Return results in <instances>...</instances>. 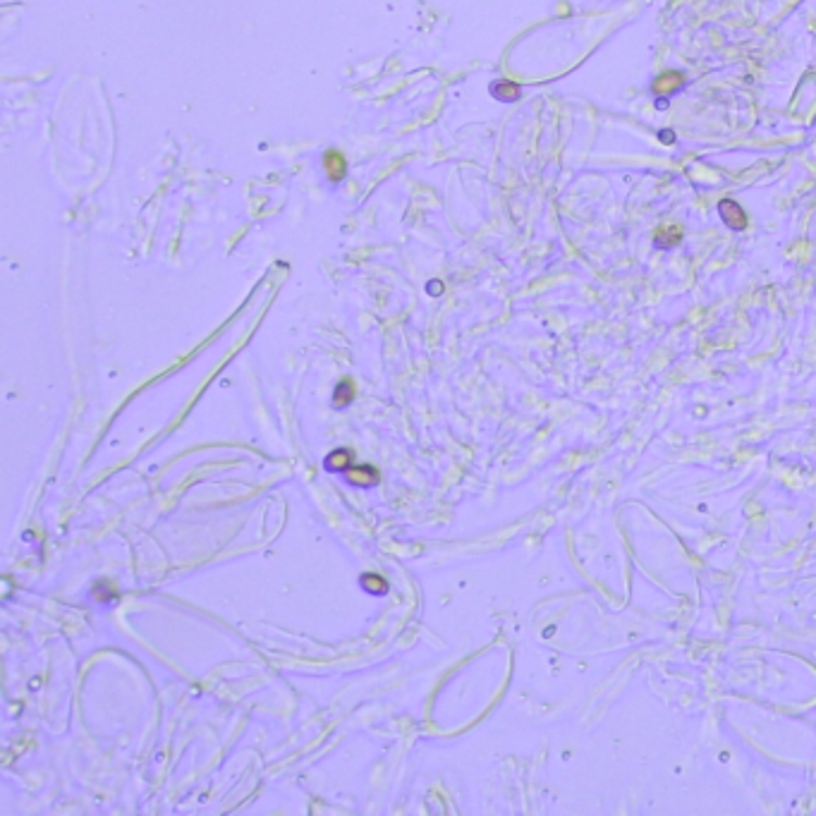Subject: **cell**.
Returning <instances> with one entry per match:
<instances>
[{"mask_svg":"<svg viewBox=\"0 0 816 816\" xmlns=\"http://www.w3.org/2000/svg\"><path fill=\"white\" fill-rule=\"evenodd\" d=\"M494 96H498L500 101H515L519 96V87L512 82H498L494 87Z\"/></svg>","mask_w":816,"mask_h":816,"instance_id":"obj_4","label":"cell"},{"mask_svg":"<svg viewBox=\"0 0 816 816\" xmlns=\"http://www.w3.org/2000/svg\"><path fill=\"white\" fill-rule=\"evenodd\" d=\"M680 239H683V228L680 225H666L661 228L656 235V247L658 249H673L680 244Z\"/></svg>","mask_w":816,"mask_h":816,"instance_id":"obj_3","label":"cell"},{"mask_svg":"<svg viewBox=\"0 0 816 816\" xmlns=\"http://www.w3.org/2000/svg\"><path fill=\"white\" fill-rule=\"evenodd\" d=\"M718 216L730 230H745L747 228V214L737 201L733 199H720L718 201Z\"/></svg>","mask_w":816,"mask_h":816,"instance_id":"obj_1","label":"cell"},{"mask_svg":"<svg viewBox=\"0 0 816 816\" xmlns=\"http://www.w3.org/2000/svg\"><path fill=\"white\" fill-rule=\"evenodd\" d=\"M328 158H331V161H326V165H328V170H331V177H333V180H338V177H340V170L345 168V163L340 161V156H338V154H331Z\"/></svg>","mask_w":816,"mask_h":816,"instance_id":"obj_5","label":"cell"},{"mask_svg":"<svg viewBox=\"0 0 816 816\" xmlns=\"http://www.w3.org/2000/svg\"><path fill=\"white\" fill-rule=\"evenodd\" d=\"M683 84H685V77L680 75V72H663V75H658L656 80H653V84H651V91H653V96L656 98H668L670 94H675V91H680V89H683Z\"/></svg>","mask_w":816,"mask_h":816,"instance_id":"obj_2","label":"cell"},{"mask_svg":"<svg viewBox=\"0 0 816 816\" xmlns=\"http://www.w3.org/2000/svg\"><path fill=\"white\" fill-rule=\"evenodd\" d=\"M658 139H663V144H673L675 134H673V130H663V132H658Z\"/></svg>","mask_w":816,"mask_h":816,"instance_id":"obj_6","label":"cell"}]
</instances>
